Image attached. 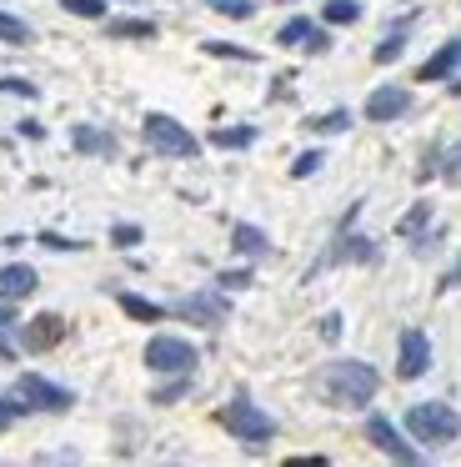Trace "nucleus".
<instances>
[{
    "mask_svg": "<svg viewBox=\"0 0 461 467\" xmlns=\"http://www.w3.org/2000/svg\"><path fill=\"white\" fill-rule=\"evenodd\" d=\"M426 222H431V202H416V206H411V212L396 222V232H401V236H416Z\"/></svg>",
    "mask_w": 461,
    "mask_h": 467,
    "instance_id": "nucleus-26",
    "label": "nucleus"
},
{
    "mask_svg": "<svg viewBox=\"0 0 461 467\" xmlns=\"http://www.w3.org/2000/svg\"><path fill=\"white\" fill-rule=\"evenodd\" d=\"M66 16H80V21H100L106 16V0H60Z\"/></svg>",
    "mask_w": 461,
    "mask_h": 467,
    "instance_id": "nucleus-27",
    "label": "nucleus"
},
{
    "mask_svg": "<svg viewBox=\"0 0 461 467\" xmlns=\"http://www.w3.org/2000/svg\"><path fill=\"white\" fill-rule=\"evenodd\" d=\"M406 432H411V442H421V447H451L461 437V417L451 402H411Z\"/></svg>",
    "mask_w": 461,
    "mask_h": 467,
    "instance_id": "nucleus-3",
    "label": "nucleus"
},
{
    "mask_svg": "<svg viewBox=\"0 0 461 467\" xmlns=\"http://www.w3.org/2000/svg\"><path fill=\"white\" fill-rule=\"evenodd\" d=\"M446 86H451V96H461V71H456V76H451V81H446Z\"/></svg>",
    "mask_w": 461,
    "mask_h": 467,
    "instance_id": "nucleus-41",
    "label": "nucleus"
},
{
    "mask_svg": "<svg viewBox=\"0 0 461 467\" xmlns=\"http://www.w3.org/2000/svg\"><path fill=\"white\" fill-rule=\"evenodd\" d=\"M321 21L326 26H356L361 21V0H326V5H321Z\"/></svg>",
    "mask_w": 461,
    "mask_h": 467,
    "instance_id": "nucleus-20",
    "label": "nucleus"
},
{
    "mask_svg": "<svg viewBox=\"0 0 461 467\" xmlns=\"http://www.w3.org/2000/svg\"><path fill=\"white\" fill-rule=\"evenodd\" d=\"M200 51L220 56V61H256V51H246V46H226V41H200Z\"/></svg>",
    "mask_w": 461,
    "mask_h": 467,
    "instance_id": "nucleus-28",
    "label": "nucleus"
},
{
    "mask_svg": "<svg viewBox=\"0 0 461 467\" xmlns=\"http://www.w3.org/2000/svg\"><path fill=\"white\" fill-rule=\"evenodd\" d=\"M216 422L226 427V432L236 437L241 447H251V452H261V447H266L271 437H276V417H271V412H261V407L251 402L246 392H241V397H230V402L216 412Z\"/></svg>",
    "mask_w": 461,
    "mask_h": 467,
    "instance_id": "nucleus-2",
    "label": "nucleus"
},
{
    "mask_svg": "<svg viewBox=\"0 0 461 467\" xmlns=\"http://www.w3.org/2000/svg\"><path fill=\"white\" fill-rule=\"evenodd\" d=\"M216 16H230V21H251L256 16V0H206Z\"/></svg>",
    "mask_w": 461,
    "mask_h": 467,
    "instance_id": "nucleus-25",
    "label": "nucleus"
},
{
    "mask_svg": "<svg viewBox=\"0 0 461 467\" xmlns=\"http://www.w3.org/2000/svg\"><path fill=\"white\" fill-rule=\"evenodd\" d=\"M366 437L381 447V452L391 457V462H421V452H416V442H406L401 437V427L391 422V417H381V412H371L366 417Z\"/></svg>",
    "mask_w": 461,
    "mask_h": 467,
    "instance_id": "nucleus-9",
    "label": "nucleus"
},
{
    "mask_svg": "<svg viewBox=\"0 0 461 467\" xmlns=\"http://www.w3.org/2000/svg\"><path fill=\"white\" fill-rule=\"evenodd\" d=\"M140 236H146V232H140L136 222H116V226H110V242H116L120 252H136V246H140Z\"/></svg>",
    "mask_w": 461,
    "mask_h": 467,
    "instance_id": "nucleus-30",
    "label": "nucleus"
},
{
    "mask_svg": "<svg viewBox=\"0 0 461 467\" xmlns=\"http://www.w3.org/2000/svg\"><path fill=\"white\" fill-rule=\"evenodd\" d=\"M341 332H346V322H341V312H326V317H321V337H326V342H336Z\"/></svg>",
    "mask_w": 461,
    "mask_h": 467,
    "instance_id": "nucleus-36",
    "label": "nucleus"
},
{
    "mask_svg": "<svg viewBox=\"0 0 461 467\" xmlns=\"http://www.w3.org/2000/svg\"><path fill=\"white\" fill-rule=\"evenodd\" d=\"M371 256H376V246H371L366 236H341L326 262H371Z\"/></svg>",
    "mask_w": 461,
    "mask_h": 467,
    "instance_id": "nucleus-18",
    "label": "nucleus"
},
{
    "mask_svg": "<svg viewBox=\"0 0 461 467\" xmlns=\"http://www.w3.org/2000/svg\"><path fill=\"white\" fill-rule=\"evenodd\" d=\"M230 246H236L241 256H271V236L261 232V226H251V222L230 226Z\"/></svg>",
    "mask_w": 461,
    "mask_h": 467,
    "instance_id": "nucleus-14",
    "label": "nucleus"
},
{
    "mask_svg": "<svg viewBox=\"0 0 461 467\" xmlns=\"http://www.w3.org/2000/svg\"><path fill=\"white\" fill-rule=\"evenodd\" d=\"M306 51H311V56L331 51V36H326V31H316V36H311V41H306Z\"/></svg>",
    "mask_w": 461,
    "mask_h": 467,
    "instance_id": "nucleus-39",
    "label": "nucleus"
},
{
    "mask_svg": "<svg viewBox=\"0 0 461 467\" xmlns=\"http://www.w3.org/2000/svg\"><path fill=\"white\" fill-rule=\"evenodd\" d=\"M66 337V322H60L56 312H46V317H30L26 322V332H20V342L30 347V352H50V347Z\"/></svg>",
    "mask_w": 461,
    "mask_h": 467,
    "instance_id": "nucleus-12",
    "label": "nucleus"
},
{
    "mask_svg": "<svg viewBox=\"0 0 461 467\" xmlns=\"http://www.w3.org/2000/svg\"><path fill=\"white\" fill-rule=\"evenodd\" d=\"M316 387L326 392V402L336 407H366L371 397L381 392V377L371 362H361V357H336V362L321 367Z\"/></svg>",
    "mask_w": 461,
    "mask_h": 467,
    "instance_id": "nucleus-1",
    "label": "nucleus"
},
{
    "mask_svg": "<svg viewBox=\"0 0 461 467\" xmlns=\"http://www.w3.org/2000/svg\"><path fill=\"white\" fill-rule=\"evenodd\" d=\"M15 397L30 407V412H66V407L76 402L70 387L50 382V377H40V372H20L15 377Z\"/></svg>",
    "mask_w": 461,
    "mask_h": 467,
    "instance_id": "nucleus-6",
    "label": "nucleus"
},
{
    "mask_svg": "<svg viewBox=\"0 0 461 467\" xmlns=\"http://www.w3.org/2000/svg\"><path fill=\"white\" fill-rule=\"evenodd\" d=\"M406 111H411V91H406V86H376V91L366 96V121H376V126L401 121Z\"/></svg>",
    "mask_w": 461,
    "mask_h": 467,
    "instance_id": "nucleus-10",
    "label": "nucleus"
},
{
    "mask_svg": "<svg viewBox=\"0 0 461 467\" xmlns=\"http://www.w3.org/2000/svg\"><path fill=\"white\" fill-rule=\"evenodd\" d=\"M311 126V131H346V126H351V111H341V106H336V111H326V116H316V121H306Z\"/></svg>",
    "mask_w": 461,
    "mask_h": 467,
    "instance_id": "nucleus-32",
    "label": "nucleus"
},
{
    "mask_svg": "<svg viewBox=\"0 0 461 467\" xmlns=\"http://www.w3.org/2000/svg\"><path fill=\"white\" fill-rule=\"evenodd\" d=\"M431 372V337L421 332V327H406V332L396 337V377H426Z\"/></svg>",
    "mask_w": 461,
    "mask_h": 467,
    "instance_id": "nucleus-8",
    "label": "nucleus"
},
{
    "mask_svg": "<svg viewBox=\"0 0 461 467\" xmlns=\"http://www.w3.org/2000/svg\"><path fill=\"white\" fill-rule=\"evenodd\" d=\"M0 46H30V26L20 16L0 11Z\"/></svg>",
    "mask_w": 461,
    "mask_h": 467,
    "instance_id": "nucleus-24",
    "label": "nucleus"
},
{
    "mask_svg": "<svg viewBox=\"0 0 461 467\" xmlns=\"http://www.w3.org/2000/svg\"><path fill=\"white\" fill-rule=\"evenodd\" d=\"M311 36H316V21H306V16H291V21L276 31V41H281V46H306Z\"/></svg>",
    "mask_w": 461,
    "mask_h": 467,
    "instance_id": "nucleus-21",
    "label": "nucleus"
},
{
    "mask_svg": "<svg viewBox=\"0 0 461 467\" xmlns=\"http://www.w3.org/2000/svg\"><path fill=\"white\" fill-rule=\"evenodd\" d=\"M15 322H20V317H15V302H0V332H15Z\"/></svg>",
    "mask_w": 461,
    "mask_h": 467,
    "instance_id": "nucleus-38",
    "label": "nucleus"
},
{
    "mask_svg": "<svg viewBox=\"0 0 461 467\" xmlns=\"http://www.w3.org/2000/svg\"><path fill=\"white\" fill-rule=\"evenodd\" d=\"M321 161H326V151H301L296 161H291V176H296V182H306V176L321 171Z\"/></svg>",
    "mask_w": 461,
    "mask_h": 467,
    "instance_id": "nucleus-31",
    "label": "nucleus"
},
{
    "mask_svg": "<svg viewBox=\"0 0 461 467\" xmlns=\"http://www.w3.org/2000/svg\"><path fill=\"white\" fill-rule=\"evenodd\" d=\"M401 51H406V31H401V26H391V36L376 46V51H371V61H376V66H391V61H401Z\"/></svg>",
    "mask_w": 461,
    "mask_h": 467,
    "instance_id": "nucleus-22",
    "label": "nucleus"
},
{
    "mask_svg": "<svg viewBox=\"0 0 461 467\" xmlns=\"http://www.w3.org/2000/svg\"><path fill=\"white\" fill-rule=\"evenodd\" d=\"M170 312L180 317V322H190V327H220L230 317V302H226V292L220 286H210V292H190V296H180Z\"/></svg>",
    "mask_w": 461,
    "mask_h": 467,
    "instance_id": "nucleus-7",
    "label": "nucleus"
},
{
    "mask_svg": "<svg viewBox=\"0 0 461 467\" xmlns=\"http://www.w3.org/2000/svg\"><path fill=\"white\" fill-rule=\"evenodd\" d=\"M36 242L46 246V252H80V246H86V242H76V236H60V232H40Z\"/></svg>",
    "mask_w": 461,
    "mask_h": 467,
    "instance_id": "nucleus-34",
    "label": "nucleus"
},
{
    "mask_svg": "<svg viewBox=\"0 0 461 467\" xmlns=\"http://www.w3.org/2000/svg\"><path fill=\"white\" fill-rule=\"evenodd\" d=\"M26 412H30V407L20 402V397H0V432H5L10 422H20V417H26Z\"/></svg>",
    "mask_w": 461,
    "mask_h": 467,
    "instance_id": "nucleus-35",
    "label": "nucleus"
},
{
    "mask_svg": "<svg viewBox=\"0 0 461 467\" xmlns=\"http://www.w3.org/2000/svg\"><path fill=\"white\" fill-rule=\"evenodd\" d=\"M456 286H461V256L446 266V276H441V292H456Z\"/></svg>",
    "mask_w": 461,
    "mask_h": 467,
    "instance_id": "nucleus-37",
    "label": "nucleus"
},
{
    "mask_svg": "<svg viewBox=\"0 0 461 467\" xmlns=\"http://www.w3.org/2000/svg\"><path fill=\"white\" fill-rule=\"evenodd\" d=\"M36 286H40L36 266H26V262H5V266H0V302H26Z\"/></svg>",
    "mask_w": 461,
    "mask_h": 467,
    "instance_id": "nucleus-11",
    "label": "nucleus"
},
{
    "mask_svg": "<svg viewBox=\"0 0 461 467\" xmlns=\"http://www.w3.org/2000/svg\"><path fill=\"white\" fill-rule=\"evenodd\" d=\"M0 96H20V101H36V96H40V86L20 81V76H0Z\"/></svg>",
    "mask_w": 461,
    "mask_h": 467,
    "instance_id": "nucleus-33",
    "label": "nucleus"
},
{
    "mask_svg": "<svg viewBox=\"0 0 461 467\" xmlns=\"http://www.w3.org/2000/svg\"><path fill=\"white\" fill-rule=\"evenodd\" d=\"M251 141H256V126H220V131H210V146H220V151H246Z\"/></svg>",
    "mask_w": 461,
    "mask_h": 467,
    "instance_id": "nucleus-19",
    "label": "nucleus"
},
{
    "mask_svg": "<svg viewBox=\"0 0 461 467\" xmlns=\"http://www.w3.org/2000/svg\"><path fill=\"white\" fill-rule=\"evenodd\" d=\"M116 302H120V312L130 317V322H160V317H166V306L160 302H150V296H136V292H116Z\"/></svg>",
    "mask_w": 461,
    "mask_h": 467,
    "instance_id": "nucleus-15",
    "label": "nucleus"
},
{
    "mask_svg": "<svg viewBox=\"0 0 461 467\" xmlns=\"http://www.w3.org/2000/svg\"><path fill=\"white\" fill-rule=\"evenodd\" d=\"M190 392V372H176L170 382H160L156 392H150V402H160V407H170V402H180V397Z\"/></svg>",
    "mask_w": 461,
    "mask_h": 467,
    "instance_id": "nucleus-23",
    "label": "nucleus"
},
{
    "mask_svg": "<svg viewBox=\"0 0 461 467\" xmlns=\"http://www.w3.org/2000/svg\"><path fill=\"white\" fill-rule=\"evenodd\" d=\"M140 136H146V146L160 161H190V156H200V136L186 131V126L166 111H150L146 121H140Z\"/></svg>",
    "mask_w": 461,
    "mask_h": 467,
    "instance_id": "nucleus-4",
    "label": "nucleus"
},
{
    "mask_svg": "<svg viewBox=\"0 0 461 467\" xmlns=\"http://www.w3.org/2000/svg\"><path fill=\"white\" fill-rule=\"evenodd\" d=\"M281 5H296V0H281Z\"/></svg>",
    "mask_w": 461,
    "mask_h": 467,
    "instance_id": "nucleus-42",
    "label": "nucleus"
},
{
    "mask_svg": "<svg viewBox=\"0 0 461 467\" xmlns=\"http://www.w3.org/2000/svg\"><path fill=\"white\" fill-rule=\"evenodd\" d=\"M200 352L196 342H186V337H170V332H156L146 342V367L160 377H176V372H196Z\"/></svg>",
    "mask_w": 461,
    "mask_h": 467,
    "instance_id": "nucleus-5",
    "label": "nucleus"
},
{
    "mask_svg": "<svg viewBox=\"0 0 461 467\" xmlns=\"http://www.w3.org/2000/svg\"><path fill=\"white\" fill-rule=\"evenodd\" d=\"M70 146H76L80 156H110L116 151L110 131H96V126H76V131H70Z\"/></svg>",
    "mask_w": 461,
    "mask_h": 467,
    "instance_id": "nucleus-16",
    "label": "nucleus"
},
{
    "mask_svg": "<svg viewBox=\"0 0 461 467\" xmlns=\"http://www.w3.org/2000/svg\"><path fill=\"white\" fill-rule=\"evenodd\" d=\"M251 282H256V276H251V266H230V272H216V286H220V292H246Z\"/></svg>",
    "mask_w": 461,
    "mask_h": 467,
    "instance_id": "nucleus-29",
    "label": "nucleus"
},
{
    "mask_svg": "<svg viewBox=\"0 0 461 467\" xmlns=\"http://www.w3.org/2000/svg\"><path fill=\"white\" fill-rule=\"evenodd\" d=\"M20 136H26V141H40V136H46V126H40V121H20Z\"/></svg>",
    "mask_w": 461,
    "mask_h": 467,
    "instance_id": "nucleus-40",
    "label": "nucleus"
},
{
    "mask_svg": "<svg viewBox=\"0 0 461 467\" xmlns=\"http://www.w3.org/2000/svg\"><path fill=\"white\" fill-rule=\"evenodd\" d=\"M110 41H150L156 36V21H140V16H126V21H110L106 26Z\"/></svg>",
    "mask_w": 461,
    "mask_h": 467,
    "instance_id": "nucleus-17",
    "label": "nucleus"
},
{
    "mask_svg": "<svg viewBox=\"0 0 461 467\" xmlns=\"http://www.w3.org/2000/svg\"><path fill=\"white\" fill-rule=\"evenodd\" d=\"M456 71H461V36H456V41H446L436 56H426V61H421L416 81H451Z\"/></svg>",
    "mask_w": 461,
    "mask_h": 467,
    "instance_id": "nucleus-13",
    "label": "nucleus"
}]
</instances>
